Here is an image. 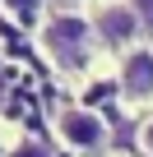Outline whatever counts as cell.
Instances as JSON below:
<instances>
[{
    "mask_svg": "<svg viewBox=\"0 0 153 157\" xmlns=\"http://www.w3.org/2000/svg\"><path fill=\"white\" fill-rule=\"evenodd\" d=\"M42 46L65 69L84 65V56H88V19H79V14H51V23L42 28Z\"/></svg>",
    "mask_w": 153,
    "mask_h": 157,
    "instance_id": "1",
    "label": "cell"
},
{
    "mask_svg": "<svg viewBox=\"0 0 153 157\" xmlns=\"http://www.w3.org/2000/svg\"><path fill=\"white\" fill-rule=\"evenodd\" d=\"M139 148L153 157V120H144V129H139Z\"/></svg>",
    "mask_w": 153,
    "mask_h": 157,
    "instance_id": "7",
    "label": "cell"
},
{
    "mask_svg": "<svg viewBox=\"0 0 153 157\" xmlns=\"http://www.w3.org/2000/svg\"><path fill=\"white\" fill-rule=\"evenodd\" d=\"M139 14L130 10V5H107L102 14H98V33L111 42V46H125V42H135L139 37Z\"/></svg>",
    "mask_w": 153,
    "mask_h": 157,
    "instance_id": "4",
    "label": "cell"
},
{
    "mask_svg": "<svg viewBox=\"0 0 153 157\" xmlns=\"http://www.w3.org/2000/svg\"><path fill=\"white\" fill-rule=\"evenodd\" d=\"M130 10H135V14H139V23H144V28L153 33V0H135Z\"/></svg>",
    "mask_w": 153,
    "mask_h": 157,
    "instance_id": "6",
    "label": "cell"
},
{
    "mask_svg": "<svg viewBox=\"0 0 153 157\" xmlns=\"http://www.w3.org/2000/svg\"><path fill=\"white\" fill-rule=\"evenodd\" d=\"M121 93L130 102H148L153 97V46H135L121 60Z\"/></svg>",
    "mask_w": 153,
    "mask_h": 157,
    "instance_id": "3",
    "label": "cell"
},
{
    "mask_svg": "<svg viewBox=\"0 0 153 157\" xmlns=\"http://www.w3.org/2000/svg\"><path fill=\"white\" fill-rule=\"evenodd\" d=\"M10 157H56V152H51V143H42L37 134H23V139L10 148Z\"/></svg>",
    "mask_w": 153,
    "mask_h": 157,
    "instance_id": "5",
    "label": "cell"
},
{
    "mask_svg": "<svg viewBox=\"0 0 153 157\" xmlns=\"http://www.w3.org/2000/svg\"><path fill=\"white\" fill-rule=\"evenodd\" d=\"M51 129H56V139H60L65 148H74V152H102V143H107V125H102V116H93L88 106H60L56 120H51Z\"/></svg>",
    "mask_w": 153,
    "mask_h": 157,
    "instance_id": "2",
    "label": "cell"
}]
</instances>
